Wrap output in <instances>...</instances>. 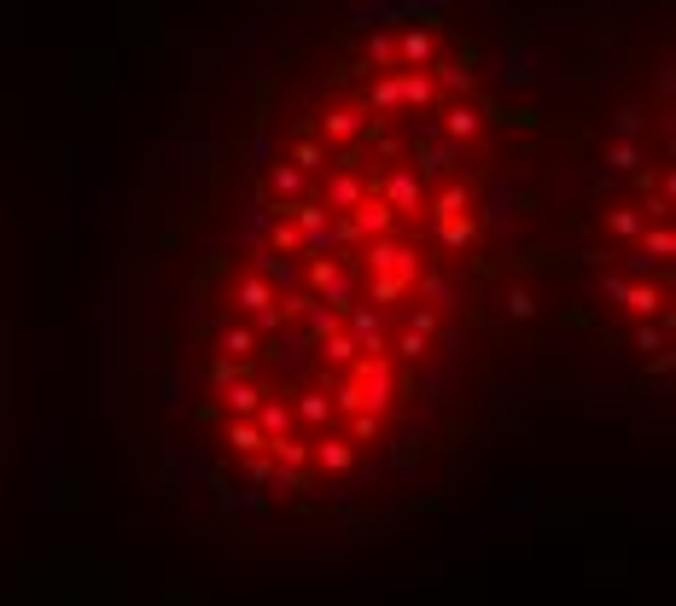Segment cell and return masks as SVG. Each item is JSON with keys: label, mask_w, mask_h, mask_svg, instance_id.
Segmentation results:
<instances>
[{"label": "cell", "mask_w": 676, "mask_h": 606, "mask_svg": "<svg viewBox=\"0 0 676 606\" xmlns=\"http://www.w3.org/2000/svg\"><path fill=\"white\" fill-rule=\"evenodd\" d=\"M251 420H257V432H263L269 443L292 432V408H286V403H257V408H251Z\"/></svg>", "instance_id": "obj_1"}, {"label": "cell", "mask_w": 676, "mask_h": 606, "mask_svg": "<svg viewBox=\"0 0 676 606\" xmlns=\"http://www.w3.org/2000/svg\"><path fill=\"white\" fill-rule=\"evenodd\" d=\"M315 461H321L327 472H350V467H356V443H350V438H321Z\"/></svg>", "instance_id": "obj_2"}, {"label": "cell", "mask_w": 676, "mask_h": 606, "mask_svg": "<svg viewBox=\"0 0 676 606\" xmlns=\"http://www.w3.org/2000/svg\"><path fill=\"white\" fill-rule=\"evenodd\" d=\"M292 414H298L304 426H327V420H333V403H327V391H298Z\"/></svg>", "instance_id": "obj_3"}, {"label": "cell", "mask_w": 676, "mask_h": 606, "mask_svg": "<svg viewBox=\"0 0 676 606\" xmlns=\"http://www.w3.org/2000/svg\"><path fill=\"white\" fill-rule=\"evenodd\" d=\"M228 449H234V455H263L269 438L257 432V420H234V426H228Z\"/></svg>", "instance_id": "obj_4"}, {"label": "cell", "mask_w": 676, "mask_h": 606, "mask_svg": "<svg viewBox=\"0 0 676 606\" xmlns=\"http://www.w3.org/2000/svg\"><path fill=\"white\" fill-rule=\"evenodd\" d=\"M216 397H222V403L234 408V414H251V408L263 403V385H251V379H234V385H222Z\"/></svg>", "instance_id": "obj_5"}, {"label": "cell", "mask_w": 676, "mask_h": 606, "mask_svg": "<svg viewBox=\"0 0 676 606\" xmlns=\"http://www.w3.org/2000/svg\"><path fill=\"white\" fill-rule=\"evenodd\" d=\"M269 455H274V461H286V467H309V461H315V449H309L304 438H292V432H286V438H274Z\"/></svg>", "instance_id": "obj_6"}, {"label": "cell", "mask_w": 676, "mask_h": 606, "mask_svg": "<svg viewBox=\"0 0 676 606\" xmlns=\"http://www.w3.org/2000/svg\"><path fill=\"white\" fill-rule=\"evenodd\" d=\"M379 432H385V414H368V408L350 414V443H356V449H362V443H379Z\"/></svg>", "instance_id": "obj_7"}]
</instances>
